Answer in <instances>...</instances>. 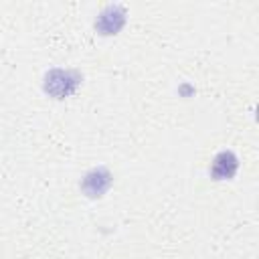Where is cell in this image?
<instances>
[{
	"mask_svg": "<svg viewBox=\"0 0 259 259\" xmlns=\"http://www.w3.org/2000/svg\"><path fill=\"white\" fill-rule=\"evenodd\" d=\"M81 83V77L69 69H53L45 75V91L55 99H63L71 95Z\"/></svg>",
	"mask_w": 259,
	"mask_h": 259,
	"instance_id": "obj_1",
	"label": "cell"
},
{
	"mask_svg": "<svg viewBox=\"0 0 259 259\" xmlns=\"http://www.w3.org/2000/svg\"><path fill=\"white\" fill-rule=\"evenodd\" d=\"M111 180H113V176H111V172L107 168H103V166L93 168V170H89L83 176V180H81V192L87 198H99V196H103L109 190Z\"/></svg>",
	"mask_w": 259,
	"mask_h": 259,
	"instance_id": "obj_2",
	"label": "cell"
},
{
	"mask_svg": "<svg viewBox=\"0 0 259 259\" xmlns=\"http://www.w3.org/2000/svg\"><path fill=\"white\" fill-rule=\"evenodd\" d=\"M125 24V10L117 4H111L107 8H103L95 20V28L101 34H115L121 30V26Z\"/></svg>",
	"mask_w": 259,
	"mask_h": 259,
	"instance_id": "obj_3",
	"label": "cell"
},
{
	"mask_svg": "<svg viewBox=\"0 0 259 259\" xmlns=\"http://www.w3.org/2000/svg\"><path fill=\"white\" fill-rule=\"evenodd\" d=\"M237 170H239V158L231 150L219 152L212 158L210 168H208V172L214 180H231L237 174Z\"/></svg>",
	"mask_w": 259,
	"mask_h": 259,
	"instance_id": "obj_4",
	"label": "cell"
}]
</instances>
